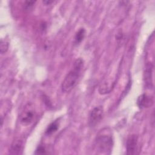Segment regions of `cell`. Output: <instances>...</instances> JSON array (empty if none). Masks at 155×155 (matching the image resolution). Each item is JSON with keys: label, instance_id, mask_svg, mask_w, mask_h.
<instances>
[{"label": "cell", "instance_id": "8992f818", "mask_svg": "<svg viewBox=\"0 0 155 155\" xmlns=\"http://www.w3.org/2000/svg\"><path fill=\"white\" fill-rule=\"evenodd\" d=\"M138 137L136 134L130 135L127 140L126 149L127 154H135L137 151Z\"/></svg>", "mask_w": 155, "mask_h": 155}, {"label": "cell", "instance_id": "6da1fadb", "mask_svg": "<svg viewBox=\"0 0 155 155\" xmlns=\"http://www.w3.org/2000/svg\"><path fill=\"white\" fill-rule=\"evenodd\" d=\"M84 67V61L81 58L76 59L72 69L67 74L62 81L61 88L64 92H70L77 84Z\"/></svg>", "mask_w": 155, "mask_h": 155}, {"label": "cell", "instance_id": "ba28073f", "mask_svg": "<svg viewBox=\"0 0 155 155\" xmlns=\"http://www.w3.org/2000/svg\"><path fill=\"white\" fill-rule=\"evenodd\" d=\"M24 150V143L22 139H16L12 143L10 149L9 153L13 155H19L23 153Z\"/></svg>", "mask_w": 155, "mask_h": 155}, {"label": "cell", "instance_id": "8fae6325", "mask_svg": "<svg viewBox=\"0 0 155 155\" xmlns=\"http://www.w3.org/2000/svg\"><path fill=\"white\" fill-rule=\"evenodd\" d=\"M8 48V42L5 39H1L0 44V52L1 54L6 53Z\"/></svg>", "mask_w": 155, "mask_h": 155}, {"label": "cell", "instance_id": "7c38bea8", "mask_svg": "<svg viewBox=\"0 0 155 155\" xmlns=\"http://www.w3.org/2000/svg\"><path fill=\"white\" fill-rule=\"evenodd\" d=\"M45 153H46L45 148L44 146H42V145L38 146L35 152V154H45Z\"/></svg>", "mask_w": 155, "mask_h": 155}, {"label": "cell", "instance_id": "52a82bcc", "mask_svg": "<svg viewBox=\"0 0 155 155\" xmlns=\"http://www.w3.org/2000/svg\"><path fill=\"white\" fill-rule=\"evenodd\" d=\"M153 97L145 93L140 95L137 99V105L140 109L151 107L153 105Z\"/></svg>", "mask_w": 155, "mask_h": 155}, {"label": "cell", "instance_id": "7a4b0ae2", "mask_svg": "<svg viewBox=\"0 0 155 155\" xmlns=\"http://www.w3.org/2000/svg\"><path fill=\"white\" fill-rule=\"evenodd\" d=\"M96 150L101 154H110L113 147V138L111 130L108 128L101 130L95 139Z\"/></svg>", "mask_w": 155, "mask_h": 155}, {"label": "cell", "instance_id": "5b68a950", "mask_svg": "<svg viewBox=\"0 0 155 155\" xmlns=\"http://www.w3.org/2000/svg\"><path fill=\"white\" fill-rule=\"evenodd\" d=\"M153 64L151 62H148L145 67L143 72V82L145 86L148 88L151 89L153 87Z\"/></svg>", "mask_w": 155, "mask_h": 155}, {"label": "cell", "instance_id": "5bb4252c", "mask_svg": "<svg viewBox=\"0 0 155 155\" xmlns=\"http://www.w3.org/2000/svg\"><path fill=\"white\" fill-rule=\"evenodd\" d=\"M54 2V1H43V3H44V4H45L46 5H49V4H51V3H53Z\"/></svg>", "mask_w": 155, "mask_h": 155}, {"label": "cell", "instance_id": "277c9868", "mask_svg": "<svg viewBox=\"0 0 155 155\" xmlns=\"http://www.w3.org/2000/svg\"><path fill=\"white\" fill-rule=\"evenodd\" d=\"M35 116V110L30 106L26 107L20 114L19 121L22 125L27 126L33 122Z\"/></svg>", "mask_w": 155, "mask_h": 155}, {"label": "cell", "instance_id": "9c48e42d", "mask_svg": "<svg viewBox=\"0 0 155 155\" xmlns=\"http://www.w3.org/2000/svg\"><path fill=\"white\" fill-rule=\"evenodd\" d=\"M59 123L58 120H54V122H51L47 128L45 130V134L47 136H50L54 133L59 128Z\"/></svg>", "mask_w": 155, "mask_h": 155}, {"label": "cell", "instance_id": "4fadbf2b", "mask_svg": "<svg viewBox=\"0 0 155 155\" xmlns=\"http://www.w3.org/2000/svg\"><path fill=\"white\" fill-rule=\"evenodd\" d=\"M36 1H25L24 2V7L25 8H26L27 10L30 9L31 7L34 5V4L35 3Z\"/></svg>", "mask_w": 155, "mask_h": 155}, {"label": "cell", "instance_id": "3957f363", "mask_svg": "<svg viewBox=\"0 0 155 155\" xmlns=\"http://www.w3.org/2000/svg\"><path fill=\"white\" fill-rule=\"evenodd\" d=\"M104 116V108L102 106L94 107L90 112L88 116V125L93 127L96 125L102 119Z\"/></svg>", "mask_w": 155, "mask_h": 155}, {"label": "cell", "instance_id": "30bf717a", "mask_svg": "<svg viewBox=\"0 0 155 155\" xmlns=\"http://www.w3.org/2000/svg\"><path fill=\"white\" fill-rule=\"evenodd\" d=\"M85 30L84 28H80L76 33L74 36V43L76 44H80L85 37Z\"/></svg>", "mask_w": 155, "mask_h": 155}]
</instances>
